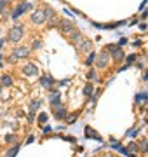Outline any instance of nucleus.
Segmentation results:
<instances>
[{
	"instance_id": "obj_1",
	"label": "nucleus",
	"mask_w": 148,
	"mask_h": 157,
	"mask_svg": "<svg viewBox=\"0 0 148 157\" xmlns=\"http://www.w3.org/2000/svg\"><path fill=\"white\" fill-rule=\"evenodd\" d=\"M23 35H24V26H23V24H16L14 28L9 30L7 38H9L10 42H19V40L23 38Z\"/></svg>"
},
{
	"instance_id": "obj_2",
	"label": "nucleus",
	"mask_w": 148,
	"mask_h": 157,
	"mask_svg": "<svg viewBox=\"0 0 148 157\" xmlns=\"http://www.w3.org/2000/svg\"><path fill=\"white\" fill-rule=\"evenodd\" d=\"M31 7H33V3H31V2H23V3H19V5L16 7V10L12 12V19H17V17H19V16H21L23 12L30 10Z\"/></svg>"
},
{
	"instance_id": "obj_3",
	"label": "nucleus",
	"mask_w": 148,
	"mask_h": 157,
	"mask_svg": "<svg viewBox=\"0 0 148 157\" xmlns=\"http://www.w3.org/2000/svg\"><path fill=\"white\" fill-rule=\"evenodd\" d=\"M108 52H112V56H113L115 61H120V59L124 58V51H122L119 45H115V44H110V45H108Z\"/></svg>"
},
{
	"instance_id": "obj_4",
	"label": "nucleus",
	"mask_w": 148,
	"mask_h": 157,
	"mask_svg": "<svg viewBox=\"0 0 148 157\" xmlns=\"http://www.w3.org/2000/svg\"><path fill=\"white\" fill-rule=\"evenodd\" d=\"M75 26H73V21H68V19H61V23H59V30L63 31V33H70L72 30H73Z\"/></svg>"
},
{
	"instance_id": "obj_5",
	"label": "nucleus",
	"mask_w": 148,
	"mask_h": 157,
	"mask_svg": "<svg viewBox=\"0 0 148 157\" xmlns=\"http://www.w3.org/2000/svg\"><path fill=\"white\" fill-rule=\"evenodd\" d=\"M108 61H110L108 51H105V52H101V54L98 56V66H99V68H106V66H108Z\"/></svg>"
},
{
	"instance_id": "obj_6",
	"label": "nucleus",
	"mask_w": 148,
	"mask_h": 157,
	"mask_svg": "<svg viewBox=\"0 0 148 157\" xmlns=\"http://www.w3.org/2000/svg\"><path fill=\"white\" fill-rule=\"evenodd\" d=\"M23 73L24 75H30V77H35V75H38V68L33 63H26V66L23 68Z\"/></svg>"
},
{
	"instance_id": "obj_7",
	"label": "nucleus",
	"mask_w": 148,
	"mask_h": 157,
	"mask_svg": "<svg viewBox=\"0 0 148 157\" xmlns=\"http://www.w3.org/2000/svg\"><path fill=\"white\" fill-rule=\"evenodd\" d=\"M31 21H33L35 24H42V23L45 21V14H44V10H35V12L31 14Z\"/></svg>"
},
{
	"instance_id": "obj_8",
	"label": "nucleus",
	"mask_w": 148,
	"mask_h": 157,
	"mask_svg": "<svg viewBox=\"0 0 148 157\" xmlns=\"http://www.w3.org/2000/svg\"><path fill=\"white\" fill-rule=\"evenodd\" d=\"M68 35H70V38H72V42H73V44H80V42H82V33H80L77 28H73Z\"/></svg>"
},
{
	"instance_id": "obj_9",
	"label": "nucleus",
	"mask_w": 148,
	"mask_h": 157,
	"mask_svg": "<svg viewBox=\"0 0 148 157\" xmlns=\"http://www.w3.org/2000/svg\"><path fill=\"white\" fill-rule=\"evenodd\" d=\"M40 86H42V87H45V89H51V87L54 86V79H52V77H49V75L40 77Z\"/></svg>"
},
{
	"instance_id": "obj_10",
	"label": "nucleus",
	"mask_w": 148,
	"mask_h": 157,
	"mask_svg": "<svg viewBox=\"0 0 148 157\" xmlns=\"http://www.w3.org/2000/svg\"><path fill=\"white\" fill-rule=\"evenodd\" d=\"M14 54H16L17 58H26V56L30 54V49H28V47H24V45H19V47H16V49H14Z\"/></svg>"
},
{
	"instance_id": "obj_11",
	"label": "nucleus",
	"mask_w": 148,
	"mask_h": 157,
	"mask_svg": "<svg viewBox=\"0 0 148 157\" xmlns=\"http://www.w3.org/2000/svg\"><path fill=\"white\" fill-rule=\"evenodd\" d=\"M79 49H80L82 52H91V49H92V42H91V40H84V42L79 44Z\"/></svg>"
},
{
	"instance_id": "obj_12",
	"label": "nucleus",
	"mask_w": 148,
	"mask_h": 157,
	"mask_svg": "<svg viewBox=\"0 0 148 157\" xmlns=\"http://www.w3.org/2000/svg\"><path fill=\"white\" fill-rule=\"evenodd\" d=\"M2 86H12V77L9 75V73H5V75H2Z\"/></svg>"
},
{
	"instance_id": "obj_13",
	"label": "nucleus",
	"mask_w": 148,
	"mask_h": 157,
	"mask_svg": "<svg viewBox=\"0 0 148 157\" xmlns=\"http://www.w3.org/2000/svg\"><path fill=\"white\" fill-rule=\"evenodd\" d=\"M85 135H87V138H96V140H99V142H101V136H99V135H96L91 128H85Z\"/></svg>"
},
{
	"instance_id": "obj_14",
	"label": "nucleus",
	"mask_w": 148,
	"mask_h": 157,
	"mask_svg": "<svg viewBox=\"0 0 148 157\" xmlns=\"http://www.w3.org/2000/svg\"><path fill=\"white\" fill-rule=\"evenodd\" d=\"M65 115H66V112H65V108H63V107H59V108H56V110H54V117L63 119Z\"/></svg>"
},
{
	"instance_id": "obj_15",
	"label": "nucleus",
	"mask_w": 148,
	"mask_h": 157,
	"mask_svg": "<svg viewBox=\"0 0 148 157\" xmlns=\"http://www.w3.org/2000/svg\"><path fill=\"white\" fill-rule=\"evenodd\" d=\"M94 59H96V52H92V51H91V52H89V56H87V61H85V65H89V66H91V65L94 63Z\"/></svg>"
},
{
	"instance_id": "obj_16",
	"label": "nucleus",
	"mask_w": 148,
	"mask_h": 157,
	"mask_svg": "<svg viewBox=\"0 0 148 157\" xmlns=\"http://www.w3.org/2000/svg\"><path fill=\"white\" fill-rule=\"evenodd\" d=\"M17 150H19V145H14V149H10V150H9V152L5 154V157H16Z\"/></svg>"
},
{
	"instance_id": "obj_17",
	"label": "nucleus",
	"mask_w": 148,
	"mask_h": 157,
	"mask_svg": "<svg viewBox=\"0 0 148 157\" xmlns=\"http://www.w3.org/2000/svg\"><path fill=\"white\" fill-rule=\"evenodd\" d=\"M44 14H45V19H52V17H54V10H52L51 7H47V9L44 10Z\"/></svg>"
},
{
	"instance_id": "obj_18",
	"label": "nucleus",
	"mask_w": 148,
	"mask_h": 157,
	"mask_svg": "<svg viewBox=\"0 0 148 157\" xmlns=\"http://www.w3.org/2000/svg\"><path fill=\"white\" fill-rule=\"evenodd\" d=\"M84 94H85V96H91V94H92V84H87V86L84 87Z\"/></svg>"
},
{
	"instance_id": "obj_19",
	"label": "nucleus",
	"mask_w": 148,
	"mask_h": 157,
	"mask_svg": "<svg viewBox=\"0 0 148 157\" xmlns=\"http://www.w3.org/2000/svg\"><path fill=\"white\" fill-rule=\"evenodd\" d=\"M40 105H42V101H33V103H31V112H37Z\"/></svg>"
},
{
	"instance_id": "obj_20",
	"label": "nucleus",
	"mask_w": 148,
	"mask_h": 157,
	"mask_svg": "<svg viewBox=\"0 0 148 157\" xmlns=\"http://www.w3.org/2000/svg\"><path fill=\"white\" fill-rule=\"evenodd\" d=\"M47 119H49V115H47V114H40V115H38V121H40L42 124H44V122H47Z\"/></svg>"
},
{
	"instance_id": "obj_21",
	"label": "nucleus",
	"mask_w": 148,
	"mask_h": 157,
	"mask_svg": "<svg viewBox=\"0 0 148 157\" xmlns=\"http://www.w3.org/2000/svg\"><path fill=\"white\" fill-rule=\"evenodd\" d=\"M31 47H33V49H40V47H42V42H40V40H33Z\"/></svg>"
},
{
	"instance_id": "obj_22",
	"label": "nucleus",
	"mask_w": 148,
	"mask_h": 157,
	"mask_svg": "<svg viewBox=\"0 0 148 157\" xmlns=\"http://www.w3.org/2000/svg\"><path fill=\"white\" fill-rule=\"evenodd\" d=\"M134 59H136V54H129V56H127V65H133Z\"/></svg>"
},
{
	"instance_id": "obj_23",
	"label": "nucleus",
	"mask_w": 148,
	"mask_h": 157,
	"mask_svg": "<svg viewBox=\"0 0 148 157\" xmlns=\"http://www.w3.org/2000/svg\"><path fill=\"white\" fill-rule=\"evenodd\" d=\"M5 142H7V143H10V142H16V136H14V135H7V136H5Z\"/></svg>"
},
{
	"instance_id": "obj_24",
	"label": "nucleus",
	"mask_w": 148,
	"mask_h": 157,
	"mask_svg": "<svg viewBox=\"0 0 148 157\" xmlns=\"http://www.w3.org/2000/svg\"><path fill=\"white\" fill-rule=\"evenodd\" d=\"M16 61H17V56H16V54L12 52V54L9 56V63H16Z\"/></svg>"
},
{
	"instance_id": "obj_25",
	"label": "nucleus",
	"mask_w": 148,
	"mask_h": 157,
	"mask_svg": "<svg viewBox=\"0 0 148 157\" xmlns=\"http://www.w3.org/2000/svg\"><path fill=\"white\" fill-rule=\"evenodd\" d=\"M87 79H89V80H94V79H96V72H94V70H91V72H89V75H87Z\"/></svg>"
},
{
	"instance_id": "obj_26",
	"label": "nucleus",
	"mask_w": 148,
	"mask_h": 157,
	"mask_svg": "<svg viewBox=\"0 0 148 157\" xmlns=\"http://www.w3.org/2000/svg\"><path fill=\"white\" fill-rule=\"evenodd\" d=\"M136 135H138V129H131V131L127 133V136H129V138H133V136H136Z\"/></svg>"
},
{
	"instance_id": "obj_27",
	"label": "nucleus",
	"mask_w": 148,
	"mask_h": 157,
	"mask_svg": "<svg viewBox=\"0 0 148 157\" xmlns=\"http://www.w3.org/2000/svg\"><path fill=\"white\" fill-rule=\"evenodd\" d=\"M141 150H143V152H148V142H143V143H141Z\"/></svg>"
},
{
	"instance_id": "obj_28",
	"label": "nucleus",
	"mask_w": 148,
	"mask_h": 157,
	"mask_svg": "<svg viewBox=\"0 0 148 157\" xmlns=\"http://www.w3.org/2000/svg\"><path fill=\"white\" fill-rule=\"evenodd\" d=\"M7 3H9V0H2V2H0V12L3 10V7H5Z\"/></svg>"
},
{
	"instance_id": "obj_29",
	"label": "nucleus",
	"mask_w": 148,
	"mask_h": 157,
	"mask_svg": "<svg viewBox=\"0 0 148 157\" xmlns=\"http://www.w3.org/2000/svg\"><path fill=\"white\" fill-rule=\"evenodd\" d=\"M28 121H30V122H33V121H35V112H30V115H28Z\"/></svg>"
},
{
	"instance_id": "obj_30",
	"label": "nucleus",
	"mask_w": 148,
	"mask_h": 157,
	"mask_svg": "<svg viewBox=\"0 0 148 157\" xmlns=\"http://www.w3.org/2000/svg\"><path fill=\"white\" fill-rule=\"evenodd\" d=\"M126 44H127V38H120L119 40V45H126Z\"/></svg>"
},
{
	"instance_id": "obj_31",
	"label": "nucleus",
	"mask_w": 148,
	"mask_h": 157,
	"mask_svg": "<svg viewBox=\"0 0 148 157\" xmlns=\"http://www.w3.org/2000/svg\"><path fill=\"white\" fill-rule=\"evenodd\" d=\"M147 3H148V0H145L141 5H140V10H145V7H147Z\"/></svg>"
},
{
	"instance_id": "obj_32",
	"label": "nucleus",
	"mask_w": 148,
	"mask_h": 157,
	"mask_svg": "<svg viewBox=\"0 0 148 157\" xmlns=\"http://www.w3.org/2000/svg\"><path fill=\"white\" fill-rule=\"evenodd\" d=\"M133 45H134V47H140V45H141V40H134Z\"/></svg>"
},
{
	"instance_id": "obj_33",
	"label": "nucleus",
	"mask_w": 148,
	"mask_h": 157,
	"mask_svg": "<svg viewBox=\"0 0 148 157\" xmlns=\"http://www.w3.org/2000/svg\"><path fill=\"white\" fill-rule=\"evenodd\" d=\"M44 133H45V135H49V133H51V128H49V126H45V128H44Z\"/></svg>"
},
{
	"instance_id": "obj_34",
	"label": "nucleus",
	"mask_w": 148,
	"mask_h": 157,
	"mask_svg": "<svg viewBox=\"0 0 148 157\" xmlns=\"http://www.w3.org/2000/svg\"><path fill=\"white\" fill-rule=\"evenodd\" d=\"M136 149H138V145H134V143H133V145H131V147H129V150H131V152H134V150H136Z\"/></svg>"
},
{
	"instance_id": "obj_35",
	"label": "nucleus",
	"mask_w": 148,
	"mask_h": 157,
	"mask_svg": "<svg viewBox=\"0 0 148 157\" xmlns=\"http://www.w3.org/2000/svg\"><path fill=\"white\" fill-rule=\"evenodd\" d=\"M127 157H134V154H127Z\"/></svg>"
},
{
	"instance_id": "obj_36",
	"label": "nucleus",
	"mask_w": 148,
	"mask_h": 157,
	"mask_svg": "<svg viewBox=\"0 0 148 157\" xmlns=\"http://www.w3.org/2000/svg\"><path fill=\"white\" fill-rule=\"evenodd\" d=\"M0 66H2V56H0Z\"/></svg>"
},
{
	"instance_id": "obj_37",
	"label": "nucleus",
	"mask_w": 148,
	"mask_h": 157,
	"mask_svg": "<svg viewBox=\"0 0 148 157\" xmlns=\"http://www.w3.org/2000/svg\"><path fill=\"white\" fill-rule=\"evenodd\" d=\"M0 94H2V86H0Z\"/></svg>"
}]
</instances>
